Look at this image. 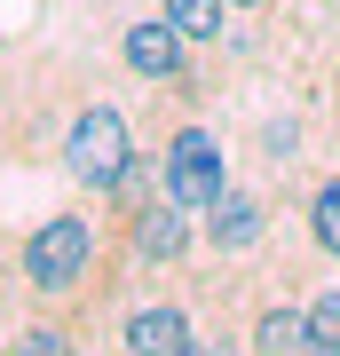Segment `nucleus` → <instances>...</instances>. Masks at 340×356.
I'll return each mask as SVG.
<instances>
[{"label": "nucleus", "instance_id": "obj_6", "mask_svg": "<svg viewBox=\"0 0 340 356\" xmlns=\"http://www.w3.org/2000/svg\"><path fill=\"white\" fill-rule=\"evenodd\" d=\"M269 222H277V214H269V198L245 191V182H229V191L198 214V238H206V254H214V261H245V254H261V245H269Z\"/></svg>", "mask_w": 340, "mask_h": 356}, {"label": "nucleus", "instance_id": "obj_14", "mask_svg": "<svg viewBox=\"0 0 340 356\" xmlns=\"http://www.w3.org/2000/svg\"><path fill=\"white\" fill-rule=\"evenodd\" d=\"M309 325H316V341H325V356H340V285L309 293Z\"/></svg>", "mask_w": 340, "mask_h": 356}, {"label": "nucleus", "instance_id": "obj_7", "mask_svg": "<svg viewBox=\"0 0 340 356\" xmlns=\"http://www.w3.org/2000/svg\"><path fill=\"white\" fill-rule=\"evenodd\" d=\"M190 301L182 293H143V301H127V317L111 332V356H182L190 341Z\"/></svg>", "mask_w": 340, "mask_h": 356}, {"label": "nucleus", "instance_id": "obj_10", "mask_svg": "<svg viewBox=\"0 0 340 356\" xmlns=\"http://www.w3.org/2000/svg\"><path fill=\"white\" fill-rule=\"evenodd\" d=\"M159 8L182 24L190 48H222V40L238 32V8H229V0H159Z\"/></svg>", "mask_w": 340, "mask_h": 356}, {"label": "nucleus", "instance_id": "obj_9", "mask_svg": "<svg viewBox=\"0 0 340 356\" xmlns=\"http://www.w3.org/2000/svg\"><path fill=\"white\" fill-rule=\"evenodd\" d=\"M0 356H79V325L63 309H40V317H24L0 341Z\"/></svg>", "mask_w": 340, "mask_h": 356}, {"label": "nucleus", "instance_id": "obj_3", "mask_svg": "<svg viewBox=\"0 0 340 356\" xmlns=\"http://www.w3.org/2000/svg\"><path fill=\"white\" fill-rule=\"evenodd\" d=\"M111 229H119V254H127L135 277H175V269L206 245V238H198V214H190L182 198H166V191H151L135 214L111 222Z\"/></svg>", "mask_w": 340, "mask_h": 356}, {"label": "nucleus", "instance_id": "obj_11", "mask_svg": "<svg viewBox=\"0 0 340 356\" xmlns=\"http://www.w3.org/2000/svg\"><path fill=\"white\" fill-rule=\"evenodd\" d=\"M301 222H309V245L340 269V175H316L309 198H301Z\"/></svg>", "mask_w": 340, "mask_h": 356}, {"label": "nucleus", "instance_id": "obj_8", "mask_svg": "<svg viewBox=\"0 0 340 356\" xmlns=\"http://www.w3.org/2000/svg\"><path fill=\"white\" fill-rule=\"evenodd\" d=\"M245 348L253 356H325V341L309 325V301H293V293H269L245 317Z\"/></svg>", "mask_w": 340, "mask_h": 356}, {"label": "nucleus", "instance_id": "obj_15", "mask_svg": "<svg viewBox=\"0 0 340 356\" xmlns=\"http://www.w3.org/2000/svg\"><path fill=\"white\" fill-rule=\"evenodd\" d=\"M229 8H238V16H261V8H277V0H229Z\"/></svg>", "mask_w": 340, "mask_h": 356}, {"label": "nucleus", "instance_id": "obj_4", "mask_svg": "<svg viewBox=\"0 0 340 356\" xmlns=\"http://www.w3.org/2000/svg\"><path fill=\"white\" fill-rule=\"evenodd\" d=\"M159 191L182 198L190 214H206L222 191H229V151H222V127L206 119H175L159 135Z\"/></svg>", "mask_w": 340, "mask_h": 356}, {"label": "nucleus", "instance_id": "obj_1", "mask_svg": "<svg viewBox=\"0 0 340 356\" xmlns=\"http://www.w3.org/2000/svg\"><path fill=\"white\" fill-rule=\"evenodd\" d=\"M103 254H111V214H103V198H72L40 229H24V245H16V285H24L40 309H63V301H79V293L103 277Z\"/></svg>", "mask_w": 340, "mask_h": 356}, {"label": "nucleus", "instance_id": "obj_5", "mask_svg": "<svg viewBox=\"0 0 340 356\" xmlns=\"http://www.w3.org/2000/svg\"><path fill=\"white\" fill-rule=\"evenodd\" d=\"M119 64L143 79L151 95H190L198 88V48L182 40V24L166 8H143L119 24Z\"/></svg>", "mask_w": 340, "mask_h": 356}, {"label": "nucleus", "instance_id": "obj_13", "mask_svg": "<svg viewBox=\"0 0 340 356\" xmlns=\"http://www.w3.org/2000/svg\"><path fill=\"white\" fill-rule=\"evenodd\" d=\"M182 356H253V348H245V325H229V317H214V325H190V341H182Z\"/></svg>", "mask_w": 340, "mask_h": 356}, {"label": "nucleus", "instance_id": "obj_12", "mask_svg": "<svg viewBox=\"0 0 340 356\" xmlns=\"http://www.w3.org/2000/svg\"><path fill=\"white\" fill-rule=\"evenodd\" d=\"M253 159L269 166V175H293V166H301V119H261V127H253Z\"/></svg>", "mask_w": 340, "mask_h": 356}, {"label": "nucleus", "instance_id": "obj_2", "mask_svg": "<svg viewBox=\"0 0 340 356\" xmlns=\"http://www.w3.org/2000/svg\"><path fill=\"white\" fill-rule=\"evenodd\" d=\"M143 143H135V127H127V111L119 103H79L72 119H63V143H56V166L72 175V191L79 198H103L111 182L127 175V159H135Z\"/></svg>", "mask_w": 340, "mask_h": 356}]
</instances>
